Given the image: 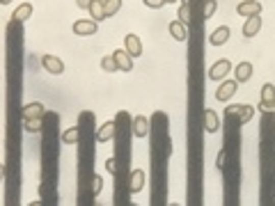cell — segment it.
Masks as SVG:
<instances>
[{
    "mask_svg": "<svg viewBox=\"0 0 275 206\" xmlns=\"http://www.w3.org/2000/svg\"><path fill=\"white\" fill-rule=\"evenodd\" d=\"M252 114H255V108H252V105H245V103L243 105H229L227 108V119H234L238 126L250 122Z\"/></svg>",
    "mask_w": 275,
    "mask_h": 206,
    "instance_id": "cell-1",
    "label": "cell"
},
{
    "mask_svg": "<svg viewBox=\"0 0 275 206\" xmlns=\"http://www.w3.org/2000/svg\"><path fill=\"white\" fill-rule=\"evenodd\" d=\"M41 67H44L46 73H50V76L64 73V62L58 57V55H41Z\"/></svg>",
    "mask_w": 275,
    "mask_h": 206,
    "instance_id": "cell-2",
    "label": "cell"
},
{
    "mask_svg": "<svg viewBox=\"0 0 275 206\" xmlns=\"http://www.w3.org/2000/svg\"><path fill=\"white\" fill-rule=\"evenodd\" d=\"M261 9H264V5L259 3V0H243V3L236 5V12L241 14V16L250 18V16H259Z\"/></svg>",
    "mask_w": 275,
    "mask_h": 206,
    "instance_id": "cell-3",
    "label": "cell"
},
{
    "mask_svg": "<svg viewBox=\"0 0 275 206\" xmlns=\"http://www.w3.org/2000/svg\"><path fill=\"white\" fill-rule=\"evenodd\" d=\"M96 27H99V23L92 21V18H78V21L73 23V35H78V37H92L96 32Z\"/></svg>",
    "mask_w": 275,
    "mask_h": 206,
    "instance_id": "cell-4",
    "label": "cell"
},
{
    "mask_svg": "<svg viewBox=\"0 0 275 206\" xmlns=\"http://www.w3.org/2000/svg\"><path fill=\"white\" fill-rule=\"evenodd\" d=\"M124 50H126L131 57H140L142 55V41L138 35H133V32H128L126 37H124Z\"/></svg>",
    "mask_w": 275,
    "mask_h": 206,
    "instance_id": "cell-5",
    "label": "cell"
},
{
    "mask_svg": "<svg viewBox=\"0 0 275 206\" xmlns=\"http://www.w3.org/2000/svg\"><path fill=\"white\" fill-rule=\"evenodd\" d=\"M142 188H145V172H142V169H133L128 181H126V192L135 195V192H140Z\"/></svg>",
    "mask_w": 275,
    "mask_h": 206,
    "instance_id": "cell-6",
    "label": "cell"
},
{
    "mask_svg": "<svg viewBox=\"0 0 275 206\" xmlns=\"http://www.w3.org/2000/svg\"><path fill=\"white\" fill-rule=\"evenodd\" d=\"M229 71H232V62H229V60H218V62L209 69V78L211 80H223Z\"/></svg>",
    "mask_w": 275,
    "mask_h": 206,
    "instance_id": "cell-7",
    "label": "cell"
},
{
    "mask_svg": "<svg viewBox=\"0 0 275 206\" xmlns=\"http://www.w3.org/2000/svg\"><path fill=\"white\" fill-rule=\"evenodd\" d=\"M236 87L238 82L236 80H223L218 87V92H215V99L218 101H229L234 94H236Z\"/></svg>",
    "mask_w": 275,
    "mask_h": 206,
    "instance_id": "cell-8",
    "label": "cell"
},
{
    "mask_svg": "<svg viewBox=\"0 0 275 206\" xmlns=\"http://www.w3.org/2000/svg\"><path fill=\"white\" fill-rule=\"evenodd\" d=\"M21 117L23 119H44L46 117V108L41 103H37V101L35 103H28L25 108L21 110Z\"/></svg>",
    "mask_w": 275,
    "mask_h": 206,
    "instance_id": "cell-9",
    "label": "cell"
},
{
    "mask_svg": "<svg viewBox=\"0 0 275 206\" xmlns=\"http://www.w3.org/2000/svg\"><path fill=\"white\" fill-rule=\"evenodd\" d=\"M117 135V122H105L96 133V142H110Z\"/></svg>",
    "mask_w": 275,
    "mask_h": 206,
    "instance_id": "cell-10",
    "label": "cell"
},
{
    "mask_svg": "<svg viewBox=\"0 0 275 206\" xmlns=\"http://www.w3.org/2000/svg\"><path fill=\"white\" fill-rule=\"evenodd\" d=\"M252 78V64L250 62H238L236 69H234V80L241 85V82H248Z\"/></svg>",
    "mask_w": 275,
    "mask_h": 206,
    "instance_id": "cell-11",
    "label": "cell"
},
{
    "mask_svg": "<svg viewBox=\"0 0 275 206\" xmlns=\"http://www.w3.org/2000/svg\"><path fill=\"white\" fill-rule=\"evenodd\" d=\"M204 131L206 133H218L220 131V119L215 114V110H204Z\"/></svg>",
    "mask_w": 275,
    "mask_h": 206,
    "instance_id": "cell-12",
    "label": "cell"
},
{
    "mask_svg": "<svg viewBox=\"0 0 275 206\" xmlns=\"http://www.w3.org/2000/svg\"><path fill=\"white\" fill-rule=\"evenodd\" d=\"M113 57H115V62H117L119 71H126V73H128V71L133 69V57L126 53V50H115Z\"/></svg>",
    "mask_w": 275,
    "mask_h": 206,
    "instance_id": "cell-13",
    "label": "cell"
},
{
    "mask_svg": "<svg viewBox=\"0 0 275 206\" xmlns=\"http://www.w3.org/2000/svg\"><path fill=\"white\" fill-rule=\"evenodd\" d=\"M168 30H170V35H172L177 41H186V39H188V25H186V23L172 21V23L168 25Z\"/></svg>",
    "mask_w": 275,
    "mask_h": 206,
    "instance_id": "cell-14",
    "label": "cell"
},
{
    "mask_svg": "<svg viewBox=\"0 0 275 206\" xmlns=\"http://www.w3.org/2000/svg\"><path fill=\"white\" fill-rule=\"evenodd\" d=\"M87 12H90V16H92V21H105V5H103V0H92V5H90V9H87Z\"/></svg>",
    "mask_w": 275,
    "mask_h": 206,
    "instance_id": "cell-15",
    "label": "cell"
},
{
    "mask_svg": "<svg viewBox=\"0 0 275 206\" xmlns=\"http://www.w3.org/2000/svg\"><path fill=\"white\" fill-rule=\"evenodd\" d=\"M227 39H229V27H227V25L215 27V30L211 32V37H209V41H211L213 46H223V44H227Z\"/></svg>",
    "mask_w": 275,
    "mask_h": 206,
    "instance_id": "cell-16",
    "label": "cell"
},
{
    "mask_svg": "<svg viewBox=\"0 0 275 206\" xmlns=\"http://www.w3.org/2000/svg\"><path fill=\"white\" fill-rule=\"evenodd\" d=\"M30 16H32V5H30V3L18 5V7L14 9V14H12L14 23H23V21H28Z\"/></svg>",
    "mask_w": 275,
    "mask_h": 206,
    "instance_id": "cell-17",
    "label": "cell"
},
{
    "mask_svg": "<svg viewBox=\"0 0 275 206\" xmlns=\"http://www.w3.org/2000/svg\"><path fill=\"white\" fill-rule=\"evenodd\" d=\"M259 30H261V18L259 16H250L245 21V25H243V37L250 39V37H255Z\"/></svg>",
    "mask_w": 275,
    "mask_h": 206,
    "instance_id": "cell-18",
    "label": "cell"
},
{
    "mask_svg": "<svg viewBox=\"0 0 275 206\" xmlns=\"http://www.w3.org/2000/svg\"><path fill=\"white\" fill-rule=\"evenodd\" d=\"M133 133H135V137H147L149 135V122H147V117H135L133 119Z\"/></svg>",
    "mask_w": 275,
    "mask_h": 206,
    "instance_id": "cell-19",
    "label": "cell"
},
{
    "mask_svg": "<svg viewBox=\"0 0 275 206\" xmlns=\"http://www.w3.org/2000/svg\"><path fill=\"white\" fill-rule=\"evenodd\" d=\"M62 142H64V144H78V142H80V128H78V126L67 128L64 135H62Z\"/></svg>",
    "mask_w": 275,
    "mask_h": 206,
    "instance_id": "cell-20",
    "label": "cell"
},
{
    "mask_svg": "<svg viewBox=\"0 0 275 206\" xmlns=\"http://www.w3.org/2000/svg\"><path fill=\"white\" fill-rule=\"evenodd\" d=\"M101 69H103L105 73H115V71H119V67H117V62H115L113 55H105V57L101 60Z\"/></svg>",
    "mask_w": 275,
    "mask_h": 206,
    "instance_id": "cell-21",
    "label": "cell"
},
{
    "mask_svg": "<svg viewBox=\"0 0 275 206\" xmlns=\"http://www.w3.org/2000/svg\"><path fill=\"white\" fill-rule=\"evenodd\" d=\"M103 5H105V16H115V14L122 9V0H103Z\"/></svg>",
    "mask_w": 275,
    "mask_h": 206,
    "instance_id": "cell-22",
    "label": "cell"
},
{
    "mask_svg": "<svg viewBox=\"0 0 275 206\" xmlns=\"http://www.w3.org/2000/svg\"><path fill=\"white\" fill-rule=\"evenodd\" d=\"M179 21L181 23H190V0H183V5L179 7Z\"/></svg>",
    "mask_w": 275,
    "mask_h": 206,
    "instance_id": "cell-23",
    "label": "cell"
},
{
    "mask_svg": "<svg viewBox=\"0 0 275 206\" xmlns=\"http://www.w3.org/2000/svg\"><path fill=\"white\" fill-rule=\"evenodd\" d=\"M25 122V131L28 133H39L44 128V122L41 119H23Z\"/></svg>",
    "mask_w": 275,
    "mask_h": 206,
    "instance_id": "cell-24",
    "label": "cell"
},
{
    "mask_svg": "<svg viewBox=\"0 0 275 206\" xmlns=\"http://www.w3.org/2000/svg\"><path fill=\"white\" fill-rule=\"evenodd\" d=\"M215 9H218V0H206V3H204V12H202V18H204V21H206V18H211Z\"/></svg>",
    "mask_w": 275,
    "mask_h": 206,
    "instance_id": "cell-25",
    "label": "cell"
},
{
    "mask_svg": "<svg viewBox=\"0 0 275 206\" xmlns=\"http://www.w3.org/2000/svg\"><path fill=\"white\" fill-rule=\"evenodd\" d=\"M92 181H94V186H92V197H96L101 192V188H103V179L94 174V176H92Z\"/></svg>",
    "mask_w": 275,
    "mask_h": 206,
    "instance_id": "cell-26",
    "label": "cell"
},
{
    "mask_svg": "<svg viewBox=\"0 0 275 206\" xmlns=\"http://www.w3.org/2000/svg\"><path fill=\"white\" fill-rule=\"evenodd\" d=\"M105 169H108L113 176H117V158H108V160H105Z\"/></svg>",
    "mask_w": 275,
    "mask_h": 206,
    "instance_id": "cell-27",
    "label": "cell"
},
{
    "mask_svg": "<svg viewBox=\"0 0 275 206\" xmlns=\"http://www.w3.org/2000/svg\"><path fill=\"white\" fill-rule=\"evenodd\" d=\"M142 3H145L147 7H151V9H160L163 5H168L165 0H142Z\"/></svg>",
    "mask_w": 275,
    "mask_h": 206,
    "instance_id": "cell-28",
    "label": "cell"
},
{
    "mask_svg": "<svg viewBox=\"0 0 275 206\" xmlns=\"http://www.w3.org/2000/svg\"><path fill=\"white\" fill-rule=\"evenodd\" d=\"M76 5L80 9H90V5H92V0H76Z\"/></svg>",
    "mask_w": 275,
    "mask_h": 206,
    "instance_id": "cell-29",
    "label": "cell"
},
{
    "mask_svg": "<svg viewBox=\"0 0 275 206\" xmlns=\"http://www.w3.org/2000/svg\"><path fill=\"white\" fill-rule=\"evenodd\" d=\"M0 3H3V5H9V3H12V0H0Z\"/></svg>",
    "mask_w": 275,
    "mask_h": 206,
    "instance_id": "cell-30",
    "label": "cell"
},
{
    "mask_svg": "<svg viewBox=\"0 0 275 206\" xmlns=\"http://www.w3.org/2000/svg\"><path fill=\"white\" fill-rule=\"evenodd\" d=\"M165 3H177V0H165Z\"/></svg>",
    "mask_w": 275,
    "mask_h": 206,
    "instance_id": "cell-31",
    "label": "cell"
}]
</instances>
